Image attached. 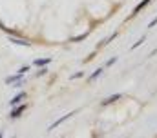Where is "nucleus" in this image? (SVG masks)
<instances>
[{"label":"nucleus","mask_w":157,"mask_h":138,"mask_svg":"<svg viewBox=\"0 0 157 138\" xmlns=\"http://www.w3.org/2000/svg\"><path fill=\"white\" fill-rule=\"evenodd\" d=\"M75 113H77V111H71V113H68V114H64V116H60V118H59V120H55V122H53V124H51V125H49V127H48V131H53V129H55V127H57V125H60V124H62V122H64V120H68V118H70V116H73V114H75Z\"/></svg>","instance_id":"2"},{"label":"nucleus","mask_w":157,"mask_h":138,"mask_svg":"<svg viewBox=\"0 0 157 138\" xmlns=\"http://www.w3.org/2000/svg\"><path fill=\"white\" fill-rule=\"evenodd\" d=\"M9 42H13V44H17V45H29V42L28 40H18V38H9Z\"/></svg>","instance_id":"8"},{"label":"nucleus","mask_w":157,"mask_h":138,"mask_svg":"<svg viewBox=\"0 0 157 138\" xmlns=\"http://www.w3.org/2000/svg\"><path fill=\"white\" fill-rule=\"evenodd\" d=\"M150 2H152V0H143V2H141V4H139V5H137L135 9H133V15H137V13H139V11H141V9L144 7V5H148Z\"/></svg>","instance_id":"9"},{"label":"nucleus","mask_w":157,"mask_h":138,"mask_svg":"<svg viewBox=\"0 0 157 138\" xmlns=\"http://www.w3.org/2000/svg\"><path fill=\"white\" fill-rule=\"evenodd\" d=\"M155 26H157V16L152 20V22H150V24H148V27H155Z\"/></svg>","instance_id":"16"},{"label":"nucleus","mask_w":157,"mask_h":138,"mask_svg":"<svg viewBox=\"0 0 157 138\" xmlns=\"http://www.w3.org/2000/svg\"><path fill=\"white\" fill-rule=\"evenodd\" d=\"M121 96H122V95H119V93H117V95H112V96H108V98H104V100H102V105H108V103L117 102Z\"/></svg>","instance_id":"5"},{"label":"nucleus","mask_w":157,"mask_h":138,"mask_svg":"<svg viewBox=\"0 0 157 138\" xmlns=\"http://www.w3.org/2000/svg\"><path fill=\"white\" fill-rule=\"evenodd\" d=\"M22 100H26V93H18L15 98H11V100H9V105H11V107H15V105H18Z\"/></svg>","instance_id":"3"},{"label":"nucleus","mask_w":157,"mask_h":138,"mask_svg":"<svg viewBox=\"0 0 157 138\" xmlns=\"http://www.w3.org/2000/svg\"><path fill=\"white\" fill-rule=\"evenodd\" d=\"M2 136H4V131H0V138H2Z\"/></svg>","instance_id":"17"},{"label":"nucleus","mask_w":157,"mask_h":138,"mask_svg":"<svg viewBox=\"0 0 157 138\" xmlns=\"http://www.w3.org/2000/svg\"><path fill=\"white\" fill-rule=\"evenodd\" d=\"M24 111H26V103H18V105H15V107H13V111L9 113V118H13V120H15V118H18Z\"/></svg>","instance_id":"1"},{"label":"nucleus","mask_w":157,"mask_h":138,"mask_svg":"<svg viewBox=\"0 0 157 138\" xmlns=\"http://www.w3.org/2000/svg\"><path fill=\"white\" fill-rule=\"evenodd\" d=\"M22 76H24V74H18V73H17V74H11V76H7V78L4 80V82H6L7 85H11V84H15V82L22 80Z\"/></svg>","instance_id":"4"},{"label":"nucleus","mask_w":157,"mask_h":138,"mask_svg":"<svg viewBox=\"0 0 157 138\" xmlns=\"http://www.w3.org/2000/svg\"><path fill=\"white\" fill-rule=\"evenodd\" d=\"M144 40H146V38H144V36H141V40H137V42H135V44L132 45V49H135V47H139L141 44H144Z\"/></svg>","instance_id":"12"},{"label":"nucleus","mask_w":157,"mask_h":138,"mask_svg":"<svg viewBox=\"0 0 157 138\" xmlns=\"http://www.w3.org/2000/svg\"><path fill=\"white\" fill-rule=\"evenodd\" d=\"M75 78H82V71H78V73H75V74L71 76V80H75Z\"/></svg>","instance_id":"15"},{"label":"nucleus","mask_w":157,"mask_h":138,"mask_svg":"<svg viewBox=\"0 0 157 138\" xmlns=\"http://www.w3.org/2000/svg\"><path fill=\"white\" fill-rule=\"evenodd\" d=\"M29 66H22V67L18 69V71H17V73H18V74H26V73H28V71H29Z\"/></svg>","instance_id":"10"},{"label":"nucleus","mask_w":157,"mask_h":138,"mask_svg":"<svg viewBox=\"0 0 157 138\" xmlns=\"http://www.w3.org/2000/svg\"><path fill=\"white\" fill-rule=\"evenodd\" d=\"M115 36H117V33H113V34H112V36H108V38H106L104 42H101V45H106V44H110V42H112V40H113Z\"/></svg>","instance_id":"11"},{"label":"nucleus","mask_w":157,"mask_h":138,"mask_svg":"<svg viewBox=\"0 0 157 138\" xmlns=\"http://www.w3.org/2000/svg\"><path fill=\"white\" fill-rule=\"evenodd\" d=\"M102 71H104V67H99L97 71H93V73H91V74L88 76V82H93V80H95L97 76H101V74H102Z\"/></svg>","instance_id":"6"},{"label":"nucleus","mask_w":157,"mask_h":138,"mask_svg":"<svg viewBox=\"0 0 157 138\" xmlns=\"http://www.w3.org/2000/svg\"><path fill=\"white\" fill-rule=\"evenodd\" d=\"M84 38H86V34H78L75 38H71V42H80V40H84Z\"/></svg>","instance_id":"13"},{"label":"nucleus","mask_w":157,"mask_h":138,"mask_svg":"<svg viewBox=\"0 0 157 138\" xmlns=\"http://www.w3.org/2000/svg\"><path fill=\"white\" fill-rule=\"evenodd\" d=\"M51 62V58H37L35 62H33V66H37V67H40V66H48Z\"/></svg>","instance_id":"7"},{"label":"nucleus","mask_w":157,"mask_h":138,"mask_svg":"<svg viewBox=\"0 0 157 138\" xmlns=\"http://www.w3.org/2000/svg\"><path fill=\"white\" fill-rule=\"evenodd\" d=\"M115 62H117V56H113L112 60H108V62H106V67H108V66H112V64H115Z\"/></svg>","instance_id":"14"}]
</instances>
